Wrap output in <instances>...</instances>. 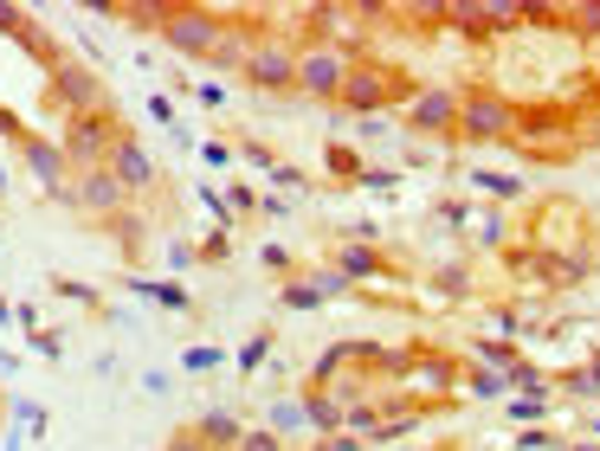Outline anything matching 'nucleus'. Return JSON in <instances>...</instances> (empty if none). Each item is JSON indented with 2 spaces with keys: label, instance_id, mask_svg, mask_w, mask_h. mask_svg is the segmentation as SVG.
<instances>
[{
  "label": "nucleus",
  "instance_id": "nucleus-5",
  "mask_svg": "<svg viewBox=\"0 0 600 451\" xmlns=\"http://www.w3.org/2000/svg\"><path fill=\"white\" fill-rule=\"evenodd\" d=\"M45 104L65 111V123H72V116H104L111 111V84L91 72L84 59H59L52 77H45Z\"/></svg>",
  "mask_w": 600,
  "mask_h": 451
},
{
  "label": "nucleus",
  "instance_id": "nucleus-38",
  "mask_svg": "<svg viewBox=\"0 0 600 451\" xmlns=\"http://www.w3.org/2000/svg\"><path fill=\"white\" fill-rule=\"evenodd\" d=\"M259 220H298L291 193H265V200H259Z\"/></svg>",
  "mask_w": 600,
  "mask_h": 451
},
{
  "label": "nucleus",
  "instance_id": "nucleus-30",
  "mask_svg": "<svg viewBox=\"0 0 600 451\" xmlns=\"http://www.w3.org/2000/svg\"><path fill=\"white\" fill-rule=\"evenodd\" d=\"M265 361H271V336H252V342H246V348H239V355H232V368H239V375H246V380L259 375Z\"/></svg>",
  "mask_w": 600,
  "mask_h": 451
},
{
  "label": "nucleus",
  "instance_id": "nucleus-16",
  "mask_svg": "<svg viewBox=\"0 0 600 451\" xmlns=\"http://www.w3.org/2000/svg\"><path fill=\"white\" fill-rule=\"evenodd\" d=\"M194 432H200V445H207V451H239V439H246V419L226 413V407H214V413L194 419Z\"/></svg>",
  "mask_w": 600,
  "mask_h": 451
},
{
  "label": "nucleus",
  "instance_id": "nucleus-48",
  "mask_svg": "<svg viewBox=\"0 0 600 451\" xmlns=\"http://www.w3.org/2000/svg\"><path fill=\"white\" fill-rule=\"evenodd\" d=\"M0 188H7V161H0Z\"/></svg>",
  "mask_w": 600,
  "mask_h": 451
},
{
  "label": "nucleus",
  "instance_id": "nucleus-49",
  "mask_svg": "<svg viewBox=\"0 0 600 451\" xmlns=\"http://www.w3.org/2000/svg\"><path fill=\"white\" fill-rule=\"evenodd\" d=\"M594 439H600V419H594Z\"/></svg>",
  "mask_w": 600,
  "mask_h": 451
},
{
  "label": "nucleus",
  "instance_id": "nucleus-15",
  "mask_svg": "<svg viewBox=\"0 0 600 451\" xmlns=\"http://www.w3.org/2000/svg\"><path fill=\"white\" fill-rule=\"evenodd\" d=\"M123 291H130V297H143V303H162V310H182V316L194 310V297L175 284V277H143V271H130V277H123Z\"/></svg>",
  "mask_w": 600,
  "mask_h": 451
},
{
  "label": "nucleus",
  "instance_id": "nucleus-47",
  "mask_svg": "<svg viewBox=\"0 0 600 451\" xmlns=\"http://www.w3.org/2000/svg\"><path fill=\"white\" fill-rule=\"evenodd\" d=\"M0 323H13V303H7V297H0Z\"/></svg>",
  "mask_w": 600,
  "mask_h": 451
},
{
  "label": "nucleus",
  "instance_id": "nucleus-32",
  "mask_svg": "<svg viewBox=\"0 0 600 451\" xmlns=\"http://www.w3.org/2000/svg\"><path fill=\"white\" fill-rule=\"evenodd\" d=\"M226 200H232V220H246V213H259L265 193L252 188V181H232V188H226Z\"/></svg>",
  "mask_w": 600,
  "mask_h": 451
},
{
  "label": "nucleus",
  "instance_id": "nucleus-34",
  "mask_svg": "<svg viewBox=\"0 0 600 451\" xmlns=\"http://www.w3.org/2000/svg\"><path fill=\"white\" fill-rule=\"evenodd\" d=\"M200 213H207L214 226H232V200H226L220 188H200Z\"/></svg>",
  "mask_w": 600,
  "mask_h": 451
},
{
  "label": "nucleus",
  "instance_id": "nucleus-37",
  "mask_svg": "<svg viewBox=\"0 0 600 451\" xmlns=\"http://www.w3.org/2000/svg\"><path fill=\"white\" fill-rule=\"evenodd\" d=\"M239 451H285V439H278L271 426H246V439H239Z\"/></svg>",
  "mask_w": 600,
  "mask_h": 451
},
{
  "label": "nucleus",
  "instance_id": "nucleus-40",
  "mask_svg": "<svg viewBox=\"0 0 600 451\" xmlns=\"http://www.w3.org/2000/svg\"><path fill=\"white\" fill-rule=\"evenodd\" d=\"M188 91L200 97V104H207V111H226V91L214 84V77H188Z\"/></svg>",
  "mask_w": 600,
  "mask_h": 451
},
{
  "label": "nucleus",
  "instance_id": "nucleus-35",
  "mask_svg": "<svg viewBox=\"0 0 600 451\" xmlns=\"http://www.w3.org/2000/svg\"><path fill=\"white\" fill-rule=\"evenodd\" d=\"M194 155H200V168H232V149H226L220 136H207V143H194Z\"/></svg>",
  "mask_w": 600,
  "mask_h": 451
},
{
  "label": "nucleus",
  "instance_id": "nucleus-23",
  "mask_svg": "<svg viewBox=\"0 0 600 451\" xmlns=\"http://www.w3.org/2000/svg\"><path fill=\"white\" fill-rule=\"evenodd\" d=\"M271 432H278L285 445H291V439H303V432H310V419H303V400H278V407H271Z\"/></svg>",
  "mask_w": 600,
  "mask_h": 451
},
{
  "label": "nucleus",
  "instance_id": "nucleus-18",
  "mask_svg": "<svg viewBox=\"0 0 600 451\" xmlns=\"http://www.w3.org/2000/svg\"><path fill=\"white\" fill-rule=\"evenodd\" d=\"M323 161H330V188H362V149H349L342 136H330Z\"/></svg>",
  "mask_w": 600,
  "mask_h": 451
},
{
  "label": "nucleus",
  "instance_id": "nucleus-13",
  "mask_svg": "<svg viewBox=\"0 0 600 451\" xmlns=\"http://www.w3.org/2000/svg\"><path fill=\"white\" fill-rule=\"evenodd\" d=\"M407 136H458V91L420 84L407 104Z\"/></svg>",
  "mask_w": 600,
  "mask_h": 451
},
{
  "label": "nucleus",
  "instance_id": "nucleus-8",
  "mask_svg": "<svg viewBox=\"0 0 600 451\" xmlns=\"http://www.w3.org/2000/svg\"><path fill=\"white\" fill-rule=\"evenodd\" d=\"M220 27H226V20H220V13H207V7H168V13H162V39H168L182 59H200V65L214 59Z\"/></svg>",
  "mask_w": 600,
  "mask_h": 451
},
{
  "label": "nucleus",
  "instance_id": "nucleus-31",
  "mask_svg": "<svg viewBox=\"0 0 600 451\" xmlns=\"http://www.w3.org/2000/svg\"><path fill=\"white\" fill-rule=\"evenodd\" d=\"M239 161H252L259 175H278V168H285V161H278V155H271V149L259 143V136H246V143H239Z\"/></svg>",
  "mask_w": 600,
  "mask_h": 451
},
{
  "label": "nucleus",
  "instance_id": "nucleus-4",
  "mask_svg": "<svg viewBox=\"0 0 600 451\" xmlns=\"http://www.w3.org/2000/svg\"><path fill=\"white\" fill-rule=\"evenodd\" d=\"M510 123H517V104L490 84H465L458 91V136L452 143H472V149H490V143H510Z\"/></svg>",
  "mask_w": 600,
  "mask_h": 451
},
{
  "label": "nucleus",
  "instance_id": "nucleus-20",
  "mask_svg": "<svg viewBox=\"0 0 600 451\" xmlns=\"http://www.w3.org/2000/svg\"><path fill=\"white\" fill-rule=\"evenodd\" d=\"M458 394L497 400V394H510V380H504V368H458Z\"/></svg>",
  "mask_w": 600,
  "mask_h": 451
},
{
  "label": "nucleus",
  "instance_id": "nucleus-44",
  "mask_svg": "<svg viewBox=\"0 0 600 451\" xmlns=\"http://www.w3.org/2000/svg\"><path fill=\"white\" fill-rule=\"evenodd\" d=\"M27 445V426H13V419H7V439H0V451H20Z\"/></svg>",
  "mask_w": 600,
  "mask_h": 451
},
{
  "label": "nucleus",
  "instance_id": "nucleus-24",
  "mask_svg": "<svg viewBox=\"0 0 600 451\" xmlns=\"http://www.w3.org/2000/svg\"><path fill=\"white\" fill-rule=\"evenodd\" d=\"M226 361V348H214V342H194V348H182V375H214V368H220Z\"/></svg>",
  "mask_w": 600,
  "mask_h": 451
},
{
  "label": "nucleus",
  "instance_id": "nucleus-21",
  "mask_svg": "<svg viewBox=\"0 0 600 451\" xmlns=\"http://www.w3.org/2000/svg\"><path fill=\"white\" fill-rule=\"evenodd\" d=\"M504 419H510V426H542V419H556V400H536V394H504Z\"/></svg>",
  "mask_w": 600,
  "mask_h": 451
},
{
  "label": "nucleus",
  "instance_id": "nucleus-14",
  "mask_svg": "<svg viewBox=\"0 0 600 451\" xmlns=\"http://www.w3.org/2000/svg\"><path fill=\"white\" fill-rule=\"evenodd\" d=\"M111 175L123 181V193H149L155 181H162V168H155V155L123 129V143H116V155H111Z\"/></svg>",
  "mask_w": 600,
  "mask_h": 451
},
{
  "label": "nucleus",
  "instance_id": "nucleus-17",
  "mask_svg": "<svg viewBox=\"0 0 600 451\" xmlns=\"http://www.w3.org/2000/svg\"><path fill=\"white\" fill-rule=\"evenodd\" d=\"M465 239H472V245H510V207H478V213H472V232H465Z\"/></svg>",
  "mask_w": 600,
  "mask_h": 451
},
{
  "label": "nucleus",
  "instance_id": "nucleus-39",
  "mask_svg": "<svg viewBox=\"0 0 600 451\" xmlns=\"http://www.w3.org/2000/svg\"><path fill=\"white\" fill-rule=\"evenodd\" d=\"M200 252H194V239H168V271H194Z\"/></svg>",
  "mask_w": 600,
  "mask_h": 451
},
{
  "label": "nucleus",
  "instance_id": "nucleus-46",
  "mask_svg": "<svg viewBox=\"0 0 600 451\" xmlns=\"http://www.w3.org/2000/svg\"><path fill=\"white\" fill-rule=\"evenodd\" d=\"M568 451H600V439H575V445H568Z\"/></svg>",
  "mask_w": 600,
  "mask_h": 451
},
{
  "label": "nucleus",
  "instance_id": "nucleus-9",
  "mask_svg": "<svg viewBox=\"0 0 600 451\" xmlns=\"http://www.w3.org/2000/svg\"><path fill=\"white\" fill-rule=\"evenodd\" d=\"M342 77H349V52L342 45H298V91L317 104H337Z\"/></svg>",
  "mask_w": 600,
  "mask_h": 451
},
{
  "label": "nucleus",
  "instance_id": "nucleus-19",
  "mask_svg": "<svg viewBox=\"0 0 600 451\" xmlns=\"http://www.w3.org/2000/svg\"><path fill=\"white\" fill-rule=\"evenodd\" d=\"M465 181H472L478 193H490V207L524 200V181H517V175H497V168H465Z\"/></svg>",
  "mask_w": 600,
  "mask_h": 451
},
{
  "label": "nucleus",
  "instance_id": "nucleus-45",
  "mask_svg": "<svg viewBox=\"0 0 600 451\" xmlns=\"http://www.w3.org/2000/svg\"><path fill=\"white\" fill-rule=\"evenodd\" d=\"M581 375H588V394H600V355H588V361H581Z\"/></svg>",
  "mask_w": 600,
  "mask_h": 451
},
{
  "label": "nucleus",
  "instance_id": "nucleus-26",
  "mask_svg": "<svg viewBox=\"0 0 600 451\" xmlns=\"http://www.w3.org/2000/svg\"><path fill=\"white\" fill-rule=\"evenodd\" d=\"M20 336H27V348L45 355V361H59V355H65V336H59V329H45V323H20Z\"/></svg>",
  "mask_w": 600,
  "mask_h": 451
},
{
  "label": "nucleus",
  "instance_id": "nucleus-6",
  "mask_svg": "<svg viewBox=\"0 0 600 451\" xmlns=\"http://www.w3.org/2000/svg\"><path fill=\"white\" fill-rule=\"evenodd\" d=\"M116 143H123V123H116V111H104V116H72V123H65V136H59V149H65V161H72V175H77V168H111Z\"/></svg>",
  "mask_w": 600,
  "mask_h": 451
},
{
  "label": "nucleus",
  "instance_id": "nucleus-33",
  "mask_svg": "<svg viewBox=\"0 0 600 451\" xmlns=\"http://www.w3.org/2000/svg\"><path fill=\"white\" fill-rule=\"evenodd\" d=\"M362 188H369V193H394V188H407V175H401V168H362Z\"/></svg>",
  "mask_w": 600,
  "mask_h": 451
},
{
  "label": "nucleus",
  "instance_id": "nucleus-1",
  "mask_svg": "<svg viewBox=\"0 0 600 451\" xmlns=\"http://www.w3.org/2000/svg\"><path fill=\"white\" fill-rule=\"evenodd\" d=\"M581 116L588 111H568V104H517V123H510V149L529 155V161H568L581 155Z\"/></svg>",
  "mask_w": 600,
  "mask_h": 451
},
{
  "label": "nucleus",
  "instance_id": "nucleus-28",
  "mask_svg": "<svg viewBox=\"0 0 600 451\" xmlns=\"http://www.w3.org/2000/svg\"><path fill=\"white\" fill-rule=\"evenodd\" d=\"M259 264L271 271V277H278V284H291V277H303V264L291 259L285 245H259Z\"/></svg>",
  "mask_w": 600,
  "mask_h": 451
},
{
  "label": "nucleus",
  "instance_id": "nucleus-7",
  "mask_svg": "<svg viewBox=\"0 0 600 451\" xmlns=\"http://www.w3.org/2000/svg\"><path fill=\"white\" fill-rule=\"evenodd\" d=\"M246 84L252 91H265V97H285V91H298V45L278 33H265L259 45H252V59H246Z\"/></svg>",
  "mask_w": 600,
  "mask_h": 451
},
{
  "label": "nucleus",
  "instance_id": "nucleus-42",
  "mask_svg": "<svg viewBox=\"0 0 600 451\" xmlns=\"http://www.w3.org/2000/svg\"><path fill=\"white\" fill-rule=\"evenodd\" d=\"M162 451H207V445H200V432H194V426H182V432H175Z\"/></svg>",
  "mask_w": 600,
  "mask_h": 451
},
{
  "label": "nucleus",
  "instance_id": "nucleus-29",
  "mask_svg": "<svg viewBox=\"0 0 600 451\" xmlns=\"http://www.w3.org/2000/svg\"><path fill=\"white\" fill-rule=\"evenodd\" d=\"M7 419L27 426V439H45V407L39 400H7Z\"/></svg>",
  "mask_w": 600,
  "mask_h": 451
},
{
  "label": "nucleus",
  "instance_id": "nucleus-27",
  "mask_svg": "<svg viewBox=\"0 0 600 451\" xmlns=\"http://www.w3.org/2000/svg\"><path fill=\"white\" fill-rule=\"evenodd\" d=\"M194 252H200V264H226V259H232V226L200 232V245H194Z\"/></svg>",
  "mask_w": 600,
  "mask_h": 451
},
{
  "label": "nucleus",
  "instance_id": "nucleus-36",
  "mask_svg": "<svg viewBox=\"0 0 600 451\" xmlns=\"http://www.w3.org/2000/svg\"><path fill=\"white\" fill-rule=\"evenodd\" d=\"M271 193H291V200H298V193H310V175H303V168H278V175H271Z\"/></svg>",
  "mask_w": 600,
  "mask_h": 451
},
{
  "label": "nucleus",
  "instance_id": "nucleus-11",
  "mask_svg": "<svg viewBox=\"0 0 600 451\" xmlns=\"http://www.w3.org/2000/svg\"><path fill=\"white\" fill-rule=\"evenodd\" d=\"M407 394H413V407H420V413H426V407H439V400H458V361H452V355H433V348H420V342H413Z\"/></svg>",
  "mask_w": 600,
  "mask_h": 451
},
{
  "label": "nucleus",
  "instance_id": "nucleus-25",
  "mask_svg": "<svg viewBox=\"0 0 600 451\" xmlns=\"http://www.w3.org/2000/svg\"><path fill=\"white\" fill-rule=\"evenodd\" d=\"M504 445L510 451H568V439L562 432H549V426H529V432H510Z\"/></svg>",
  "mask_w": 600,
  "mask_h": 451
},
{
  "label": "nucleus",
  "instance_id": "nucleus-22",
  "mask_svg": "<svg viewBox=\"0 0 600 451\" xmlns=\"http://www.w3.org/2000/svg\"><path fill=\"white\" fill-rule=\"evenodd\" d=\"M104 232H116V245H123V252L136 259V252H143V232H149V213H130V207H123V213L104 226Z\"/></svg>",
  "mask_w": 600,
  "mask_h": 451
},
{
  "label": "nucleus",
  "instance_id": "nucleus-41",
  "mask_svg": "<svg viewBox=\"0 0 600 451\" xmlns=\"http://www.w3.org/2000/svg\"><path fill=\"white\" fill-rule=\"evenodd\" d=\"M149 116H155V123H162V129H168V136L182 129V123H175V97H162V91H155V97H149Z\"/></svg>",
  "mask_w": 600,
  "mask_h": 451
},
{
  "label": "nucleus",
  "instance_id": "nucleus-10",
  "mask_svg": "<svg viewBox=\"0 0 600 451\" xmlns=\"http://www.w3.org/2000/svg\"><path fill=\"white\" fill-rule=\"evenodd\" d=\"M72 213H84V220L111 226L123 207H130V193H123V181H116L111 168H77L72 175V200H65Z\"/></svg>",
  "mask_w": 600,
  "mask_h": 451
},
{
  "label": "nucleus",
  "instance_id": "nucleus-43",
  "mask_svg": "<svg viewBox=\"0 0 600 451\" xmlns=\"http://www.w3.org/2000/svg\"><path fill=\"white\" fill-rule=\"evenodd\" d=\"M581 143H588V149H600V104L581 116Z\"/></svg>",
  "mask_w": 600,
  "mask_h": 451
},
{
  "label": "nucleus",
  "instance_id": "nucleus-2",
  "mask_svg": "<svg viewBox=\"0 0 600 451\" xmlns=\"http://www.w3.org/2000/svg\"><path fill=\"white\" fill-rule=\"evenodd\" d=\"M524 245L536 259H575L594 264V226H588V207L581 200H542L524 226Z\"/></svg>",
  "mask_w": 600,
  "mask_h": 451
},
{
  "label": "nucleus",
  "instance_id": "nucleus-12",
  "mask_svg": "<svg viewBox=\"0 0 600 451\" xmlns=\"http://www.w3.org/2000/svg\"><path fill=\"white\" fill-rule=\"evenodd\" d=\"M20 161H27V175L39 181V193H52L59 207L72 200V161H65V149H59L52 136H27V143H20Z\"/></svg>",
  "mask_w": 600,
  "mask_h": 451
},
{
  "label": "nucleus",
  "instance_id": "nucleus-3",
  "mask_svg": "<svg viewBox=\"0 0 600 451\" xmlns=\"http://www.w3.org/2000/svg\"><path fill=\"white\" fill-rule=\"evenodd\" d=\"M413 91H420V84H413L401 65H387V59H349L337 111L342 116H387L394 104H413Z\"/></svg>",
  "mask_w": 600,
  "mask_h": 451
}]
</instances>
